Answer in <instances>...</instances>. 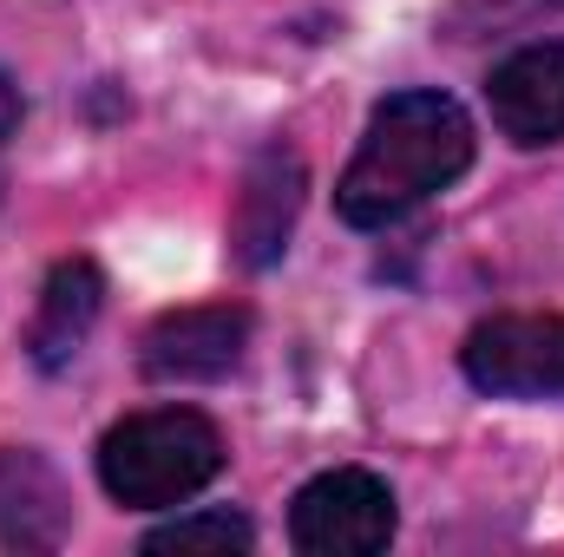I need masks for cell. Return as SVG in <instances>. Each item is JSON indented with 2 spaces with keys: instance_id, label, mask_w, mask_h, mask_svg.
<instances>
[{
  "instance_id": "cell-1",
  "label": "cell",
  "mask_w": 564,
  "mask_h": 557,
  "mask_svg": "<svg viewBox=\"0 0 564 557\" xmlns=\"http://www.w3.org/2000/svg\"><path fill=\"white\" fill-rule=\"evenodd\" d=\"M473 164V119L446 92H394L375 106L368 139L335 184V210L355 230H388Z\"/></svg>"
},
{
  "instance_id": "cell-2",
  "label": "cell",
  "mask_w": 564,
  "mask_h": 557,
  "mask_svg": "<svg viewBox=\"0 0 564 557\" xmlns=\"http://www.w3.org/2000/svg\"><path fill=\"white\" fill-rule=\"evenodd\" d=\"M217 472H224V433L191 407H151L99 439V485L132 512L184 505Z\"/></svg>"
},
{
  "instance_id": "cell-3",
  "label": "cell",
  "mask_w": 564,
  "mask_h": 557,
  "mask_svg": "<svg viewBox=\"0 0 564 557\" xmlns=\"http://www.w3.org/2000/svg\"><path fill=\"white\" fill-rule=\"evenodd\" d=\"M289 538L308 557H375L394 538V492L361 472V466H335L322 479H308L289 505Z\"/></svg>"
},
{
  "instance_id": "cell-4",
  "label": "cell",
  "mask_w": 564,
  "mask_h": 557,
  "mask_svg": "<svg viewBox=\"0 0 564 557\" xmlns=\"http://www.w3.org/2000/svg\"><path fill=\"white\" fill-rule=\"evenodd\" d=\"M459 368L492 401L564 394V315H492L466 335Z\"/></svg>"
},
{
  "instance_id": "cell-5",
  "label": "cell",
  "mask_w": 564,
  "mask_h": 557,
  "mask_svg": "<svg viewBox=\"0 0 564 557\" xmlns=\"http://www.w3.org/2000/svg\"><path fill=\"white\" fill-rule=\"evenodd\" d=\"M250 348V308L237 302H204V308H171L144 328L139 368L151 381H224Z\"/></svg>"
},
{
  "instance_id": "cell-6",
  "label": "cell",
  "mask_w": 564,
  "mask_h": 557,
  "mask_svg": "<svg viewBox=\"0 0 564 557\" xmlns=\"http://www.w3.org/2000/svg\"><path fill=\"white\" fill-rule=\"evenodd\" d=\"M302 190H308V171L289 144H270L243 164V184H237V210H230V256L243 270H270L289 237H295V217H302Z\"/></svg>"
},
{
  "instance_id": "cell-7",
  "label": "cell",
  "mask_w": 564,
  "mask_h": 557,
  "mask_svg": "<svg viewBox=\"0 0 564 557\" xmlns=\"http://www.w3.org/2000/svg\"><path fill=\"white\" fill-rule=\"evenodd\" d=\"M486 106H492V125L512 144L539 151V144L564 139V40H539V46H519L512 59L492 66L486 79Z\"/></svg>"
},
{
  "instance_id": "cell-8",
  "label": "cell",
  "mask_w": 564,
  "mask_h": 557,
  "mask_svg": "<svg viewBox=\"0 0 564 557\" xmlns=\"http://www.w3.org/2000/svg\"><path fill=\"white\" fill-rule=\"evenodd\" d=\"M73 525V499L59 472L33 446L0 452V551H53Z\"/></svg>"
},
{
  "instance_id": "cell-9",
  "label": "cell",
  "mask_w": 564,
  "mask_h": 557,
  "mask_svg": "<svg viewBox=\"0 0 564 557\" xmlns=\"http://www.w3.org/2000/svg\"><path fill=\"white\" fill-rule=\"evenodd\" d=\"M99 308H106V276H99V263H86V256L53 263V276H46V288H40V308H33V328H26L33 368L59 374V368L86 348Z\"/></svg>"
},
{
  "instance_id": "cell-10",
  "label": "cell",
  "mask_w": 564,
  "mask_h": 557,
  "mask_svg": "<svg viewBox=\"0 0 564 557\" xmlns=\"http://www.w3.org/2000/svg\"><path fill=\"white\" fill-rule=\"evenodd\" d=\"M250 545H257V525L243 512H191L144 538V551H250Z\"/></svg>"
},
{
  "instance_id": "cell-11",
  "label": "cell",
  "mask_w": 564,
  "mask_h": 557,
  "mask_svg": "<svg viewBox=\"0 0 564 557\" xmlns=\"http://www.w3.org/2000/svg\"><path fill=\"white\" fill-rule=\"evenodd\" d=\"M20 132V86L0 73V151H7V139Z\"/></svg>"
}]
</instances>
